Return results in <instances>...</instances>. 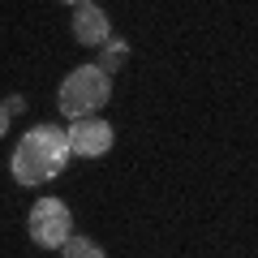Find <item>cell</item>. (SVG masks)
<instances>
[{
  "label": "cell",
  "instance_id": "6da1fadb",
  "mask_svg": "<svg viewBox=\"0 0 258 258\" xmlns=\"http://www.w3.org/2000/svg\"><path fill=\"white\" fill-rule=\"evenodd\" d=\"M69 159H74V151H69V129L43 120V125L22 134V142L13 147L9 168H13V181L18 185H43L52 176H60L69 168Z\"/></svg>",
  "mask_w": 258,
  "mask_h": 258
},
{
  "label": "cell",
  "instance_id": "7a4b0ae2",
  "mask_svg": "<svg viewBox=\"0 0 258 258\" xmlns=\"http://www.w3.org/2000/svg\"><path fill=\"white\" fill-rule=\"evenodd\" d=\"M108 99H112V78L103 74L99 64H78L74 74L60 82V91H56L60 116H69V120L95 116V112H99Z\"/></svg>",
  "mask_w": 258,
  "mask_h": 258
},
{
  "label": "cell",
  "instance_id": "3957f363",
  "mask_svg": "<svg viewBox=\"0 0 258 258\" xmlns=\"http://www.w3.org/2000/svg\"><path fill=\"white\" fill-rule=\"evenodd\" d=\"M26 232L43 249H64V241L74 237V211L60 198H39L26 215Z\"/></svg>",
  "mask_w": 258,
  "mask_h": 258
},
{
  "label": "cell",
  "instance_id": "277c9868",
  "mask_svg": "<svg viewBox=\"0 0 258 258\" xmlns=\"http://www.w3.org/2000/svg\"><path fill=\"white\" fill-rule=\"evenodd\" d=\"M112 125L103 116H82V120H69V151L82 159H103L112 151Z\"/></svg>",
  "mask_w": 258,
  "mask_h": 258
},
{
  "label": "cell",
  "instance_id": "5b68a950",
  "mask_svg": "<svg viewBox=\"0 0 258 258\" xmlns=\"http://www.w3.org/2000/svg\"><path fill=\"white\" fill-rule=\"evenodd\" d=\"M74 39H78L82 47H95V52H99V47L112 39L108 9H103V5H91V0L74 5Z\"/></svg>",
  "mask_w": 258,
  "mask_h": 258
},
{
  "label": "cell",
  "instance_id": "8992f818",
  "mask_svg": "<svg viewBox=\"0 0 258 258\" xmlns=\"http://www.w3.org/2000/svg\"><path fill=\"white\" fill-rule=\"evenodd\" d=\"M125 56H129V43H125V39H108V43L99 47V60H95V64H99L103 74L112 78L120 64H125Z\"/></svg>",
  "mask_w": 258,
  "mask_h": 258
},
{
  "label": "cell",
  "instance_id": "52a82bcc",
  "mask_svg": "<svg viewBox=\"0 0 258 258\" xmlns=\"http://www.w3.org/2000/svg\"><path fill=\"white\" fill-rule=\"evenodd\" d=\"M60 258H108V254H103V245H95L91 237H78V232H74V237L64 241Z\"/></svg>",
  "mask_w": 258,
  "mask_h": 258
},
{
  "label": "cell",
  "instance_id": "ba28073f",
  "mask_svg": "<svg viewBox=\"0 0 258 258\" xmlns=\"http://www.w3.org/2000/svg\"><path fill=\"white\" fill-rule=\"evenodd\" d=\"M22 108H26V99H22V95H9V99H5V112H9V116H13V112H22Z\"/></svg>",
  "mask_w": 258,
  "mask_h": 258
},
{
  "label": "cell",
  "instance_id": "9c48e42d",
  "mask_svg": "<svg viewBox=\"0 0 258 258\" xmlns=\"http://www.w3.org/2000/svg\"><path fill=\"white\" fill-rule=\"evenodd\" d=\"M9 134V112H5V103H0V138Z\"/></svg>",
  "mask_w": 258,
  "mask_h": 258
}]
</instances>
